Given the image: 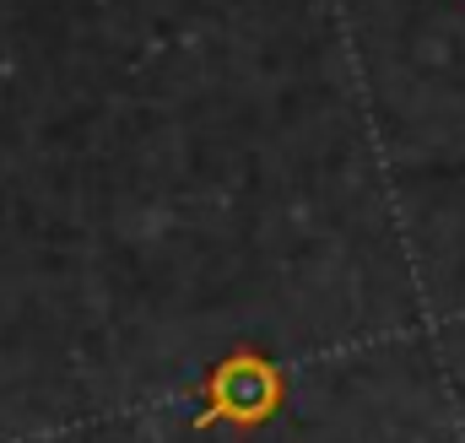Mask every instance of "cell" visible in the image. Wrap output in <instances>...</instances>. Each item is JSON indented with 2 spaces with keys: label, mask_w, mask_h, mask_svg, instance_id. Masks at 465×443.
<instances>
[{
  "label": "cell",
  "mask_w": 465,
  "mask_h": 443,
  "mask_svg": "<svg viewBox=\"0 0 465 443\" xmlns=\"http://www.w3.org/2000/svg\"><path fill=\"white\" fill-rule=\"evenodd\" d=\"M201 400H206V411L195 417V428L254 433V428H265V422L282 411V400H287V379H282V368H276L265 351L238 346V351H228V357L206 373Z\"/></svg>",
  "instance_id": "obj_1"
}]
</instances>
